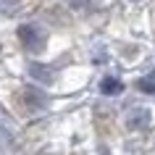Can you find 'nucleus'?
I'll return each mask as SVG.
<instances>
[{"mask_svg": "<svg viewBox=\"0 0 155 155\" xmlns=\"http://www.w3.org/2000/svg\"><path fill=\"white\" fill-rule=\"evenodd\" d=\"M11 142H13V139H11V131L5 129V124H0V153H3V150H8Z\"/></svg>", "mask_w": 155, "mask_h": 155, "instance_id": "obj_8", "label": "nucleus"}, {"mask_svg": "<svg viewBox=\"0 0 155 155\" xmlns=\"http://www.w3.org/2000/svg\"><path fill=\"white\" fill-rule=\"evenodd\" d=\"M16 34H18V40H21V45H24V50H29V53H42V50H45L48 34H45L42 26H37V24H18Z\"/></svg>", "mask_w": 155, "mask_h": 155, "instance_id": "obj_1", "label": "nucleus"}, {"mask_svg": "<svg viewBox=\"0 0 155 155\" xmlns=\"http://www.w3.org/2000/svg\"><path fill=\"white\" fill-rule=\"evenodd\" d=\"M100 92L103 95H121L124 92V82L118 79V76H103V82H100Z\"/></svg>", "mask_w": 155, "mask_h": 155, "instance_id": "obj_5", "label": "nucleus"}, {"mask_svg": "<svg viewBox=\"0 0 155 155\" xmlns=\"http://www.w3.org/2000/svg\"><path fill=\"white\" fill-rule=\"evenodd\" d=\"M26 71H29V76H32L34 82H42V84H50V82H53V76H55V71H53L50 66L40 63V61H32Z\"/></svg>", "mask_w": 155, "mask_h": 155, "instance_id": "obj_3", "label": "nucleus"}, {"mask_svg": "<svg viewBox=\"0 0 155 155\" xmlns=\"http://www.w3.org/2000/svg\"><path fill=\"white\" fill-rule=\"evenodd\" d=\"M134 3H139V0H134Z\"/></svg>", "mask_w": 155, "mask_h": 155, "instance_id": "obj_9", "label": "nucleus"}, {"mask_svg": "<svg viewBox=\"0 0 155 155\" xmlns=\"http://www.w3.org/2000/svg\"><path fill=\"white\" fill-rule=\"evenodd\" d=\"M21 97H24L26 108H29L32 113H37V110H45V108H48V95H45L40 87H34V84H26L24 90H21Z\"/></svg>", "mask_w": 155, "mask_h": 155, "instance_id": "obj_2", "label": "nucleus"}, {"mask_svg": "<svg viewBox=\"0 0 155 155\" xmlns=\"http://www.w3.org/2000/svg\"><path fill=\"white\" fill-rule=\"evenodd\" d=\"M147 124H150V110H145V108H134V110H129L126 113V126L134 131L145 129Z\"/></svg>", "mask_w": 155, "mask_h": 155, "instance_id": "obj_4", "label": "nucleus"}, {"mask_svg": "<svg viewBox=\"0 0 155 155\" xmlns=\"http://www.w3.org/2000/svg\"><path fill=\"white\" fill-rule=\"evenodd\" d=\"M16 0H0V13H3V16H13V13H16Z\"/></svg>", "mask_w": 155, "mask_h": 155, "instance_id": "obj_7", "label": "nucleus"}, {"mask_svg": "<svg viewBox=\"0 0 155 155\" xmlns=\"http://www.w3.org/2000/svg\"><path fill=\"white\" fill-rule=\"evenodd\" d=\"M137 87H139V92H145V95H155V68H153L150 74H145L142 79H139Z\"/></svg>", "mask_w": 155, "mask_h": 155, "instance_id": "obj_6", "label": "nucleus"}]
</instances>
